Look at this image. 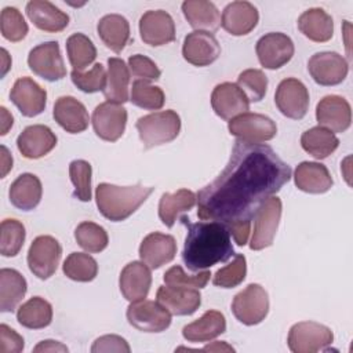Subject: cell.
Wrapping results in <instances>:
<instances>
[{
	"label": "cell",
	"mask_w": 353,
	"mask_h": 353,
	"mask_svg": "<svg viewBox=\"0 0 353 353\" xmlns=\"http://www.w3.org/2000/svg\"><path fill=\"white\" fill-rule=\"evenodd\" d=\"M291 176V167L269 145L237 139L223 171L197 192V216L223 225L252 219L259 204Z\"/></svg>",
	"instance_id": "1"
},
{
	"label": "cell",
	"mask_w": 353,
	"mask_h": 353,
	"mask_svg": "<svg viewBox=\"0 0 353 353\" xmlns=\"http://www.w3.org/2000/svg\"><path fill=\"white\" fill-rule=\"evenodd\" d=\"M181 223L186 228L182 261L190 272L208 269L219 262H226L234 255L228 228L216 221L190 222L185 215Z\"/></svg>",
	"instance_id": "2"
},
{
	"label": "cell",
	"mask_w": 353,
	"mask_h": 353,
	"mask_svg": "<svg viewBox=\"0 0 353 353\" xmlns=\"http://www.w3.org/2000/svg\"><path fill=\"white\" fill-rule=\"evenodd\" d=\"M153 190V186H143L142 183L134 186H116L102 182L95 190L97 207L106 219L121 222L132 215Z\"/></svg>",
	"instance_id": "3"
},
{
	"label": "cell",
	"mask_w": 353,
	"mask_h": 353,
	"mask_svg": "<svg viewBox=\"0 0 353 353\" xmlns=\"http://www.w3.org/2000/svg\"><path fill=\"white\" fill-rule=\"evenodd\" d=\"M145 149H152L174 141L181 131V117L172 109L142 116L135 124Z\"/></svg>",
	"instance_id": "4"
},
{
	"label": "cell",
	"mask_w": 353,
	"mask_h": 353,
	"mask_svg": "<svg viewBox=\"0 0 353 353\" xmlns=\"http://www.w3.org/2000/svg\"><path fill=\"white\" fill-rule=\"evenodd\" d=\"M281 200L277 196H270L259 204L254 212V232L250 248L259 251L273 244L276 232L281 218Z\"/></svg>",
	"instance_id": "5"
},
{
	"label": "cell",
	"mask_w": 353,
	"mask_h": 353,
	"mask_svg": "<svg viewBox=\"0 0 353 353\" xmlns=\"http://www.w3.org/2000/svg\"><path fill=\"white\" fill-rule=\"evenodd\" d=\"M232 312L234 317L245 325L262 323L269 313V295L266 290L255 283L248 284L243 291L234 295Z\"/></svg>",
	"instance_id": "6"
},
{
	"label": "cell",
	"mask_w": 353,
	"mask_h": 353,
	"mask_svg": "<svg viewBox=\"0 0 353 353\" xmlns=\"http://www.w3.org/2000/svg\"><path fill=\"white\" fill-rule=\"evenodd\" d=\"M334 342L331 328L316 321H299L290 328L287 343L294 353H316Z\"/></svg>",
	"instance_id": "7"
},
{
	"label": "cell",
	"mask_w": 353,
	"mask_h": 353,
	"mask_svg": "<svg viewBox=\"0 0 353 353\" xmlns=\"http://www.w3.org/2000/svg\"><path fill=\"white\" fill-rule=\"evenodd\" d=\"M62 247L52 236H37L28 251L29 270L40 280L50 279L59 265Z\"/></svg>",
	"instance_id": "8"
},
{
	"label": "cell",
	"mask_w": 353,
	"mask_h": 353,
	"mask_svg": "<svg viewBox=\"0 0 353 353\" xmlns=\"http://www.w3.org/2000/svg\"><path fill=\"white\" fill-rule=\"evenodd\" d=\"M228 130L230 135L248 143H262L273 139L277 134V125L270 117L250 112L229 120Z\"/></svg>",
	"instance_id": "9"
},
{
	"label": "cell",
	"mask_w": 353,
	"mask_h": 353,
	"mask_svg": "<svg viewBox=\"0 0 353 353\" xmlns=\"http://www.w3.org/2000/svg\"><path fill=\"white\" fill-rule=\"evenodd\" d=\"M125 316L128 323L142 332H163L171 324V313L157 301L131 302Z\"/></svg>",
	"instance_id": "10"
},
{
	"label": "cell",
	"mask_w": 353,
	"mask_h": 353,
	"mask_svg": "<svg viewBox=\"0 0 353 353\" xmlns=\"http://www.w3.org/2000/svg\"><path fill=\"white\" fill-rule=\"evenodd\" d=\"M29 69L47 81H58L66 76V68L57 41L36 46L28 55Z\"/></svg>",
	"instance_id": "11"
},
{
	"label": "cell",
	"mask_w": 353,
	"mask_h": 353,
	"mask_svg": "<svg viewBox=\"0 0 353 353\" xmlns=\"http://www.w3.org/2000/svg\"><path fill=\"white\" fill-rule=\"evenodd\" d=\"M274 103L285 117L301 120L309 109V91L301 80L295 77L284 79L277 85Z\"/></svg>",
	"instance_id": "12"
},
{
	"label": "cell",
	"mask_w": 353,
	"mask_h": 353,
	"mask_svg": "<svg viewBox=\"0 0 353 353\" xmlns=\"http://www.w3.org/2000/svg\"><path fill=\"white\" fill-rule=\"evenodd\" d=\"M307 70L312 79L320 85H338L349 72L346 59L334 51H323L313 54L307 61Z\"/></svg>",
	"instance_id": "13"
},
{
	"label": "cell",
	"mask_w": 353,
	"mask_h": 353,
	"mask_svg": "<svg viewBox=\"0 0 353 353\" xmlns=\"http://www.w3.org/2000/svg\"><path fill=\"white\" fill-rule=\"evenodd\" d=\"M259 63L270 70L288 63L294 55V43L290 36L280 32H270L262 36L255 46Z\"/></svg>",
	"instance_id": "14"
},
{
	"label": "cell",
	"mask_w": 353,
	"mask_h": 353,
	"mask_svg": "<svg viewBox=\"0 0 353 353\" xmlns=\"http://www.w3.org/2000/svg\"><path fill=\"white\" fill-rule=\"evenodd\" d=\"M91 123L97 137L108 142H116L124 134L127 109L119 103L102 102L94 109Z\"/></svg>",
	"instance_id": "15"
},
{
	"label": "cell",
	"mask_w": 353,
	"mask_h": 353,
	"mask_svg": "<svg viewBox=\"0 0 353 353\" xmlns=\"http://www.w3.org/2000/svg\"><path fill=\"white\" fill-rule=\"evenodd\" d=\"M139 34L148 46H165L175 40V22L164 10H149L139 19Z\"/></svg>",
	"instance_id": "16"
},
{
	"label": "cell",
	"mask_w": 353,
	"mask_h": 353,
	"mask_svg": "<svg viewBox=\"0 0 353 353\" xmlns=\"http://www.w3.org/2000/svg\"><path fill=\"white\" fill-rule=\"evenodd\" d=\"M182 55L193 66H208L221 55V46L212 33L194 30L185 37Z\"/></svg>",
	"instance_id": "17"
},
{
	"label": "cell",
	"mask_w": 353,
	"mask_h": 353,
	"mask_svg": "<svg viewBox=\"0 0 353 353\" xmlns=\"http://www.w3.org/2000/svg\"><path fill=\"white\" fill-rule=\"evenodd\" d=\"M211 106L216 116L223 120H232L250 110V101L237 84L225 81L212 90Z\"/></svg>",
	"instance_id": "18"
},
{
	"label": "cell",
	"mask_w": 353,
	"mask_h": 353,
	"mask_svg": "<svg viewBox=\"0 0 353 353\" xmlns=\"http://www.w3.org/2000/svg\"><path fill=\"white\" fill-rule=\"evenodd\" d=\"M316 120L331 132H345L352 124L349 102L339 95H325L316 106Z\"/></svg>",
	"instance_id": "19"
},
{
	"label": "cell",
	"mask_w": 353,
	"mask_h": 353,
	"mask_svg": "<svg viewBox=\"0 0 353 353\" xmlns=\"http://www.w3.org/2000/svg\"><path fill=\"white\" fill-rule=\"evenodd\" d=\"M10 99L25 117H34L46 109L47 92L33 79L21 77L14 83Z\"/></svg>",
	"instance_id": "20"
},
{
	"label": "cell",
	"mask_w": 353,
	"mask_h": 353,
	"mask_svg": "<svg viewBox=\"0 0 353 353\" xmlns=\"http://www.w3.org/2000/svg\"><path fill=\"white\" fill-rule=\"evenodd\" d=\"M156 301L174 316H190L201 305V295L197 288L160 285Z\"/></svg>",
	"instance_id": "21"
},
{
	"label": "cell",
	"mask_w": 353,
	"mask_h": 353,
	"mask_svg": "<svg viewBox=\"0 0 353 353\" xmlns=\"http://www.w3.org/2000/svg\"><path fill=\"white\" fill-rule=\"evenodd\" d=\"M152 285L150 268L142 261H132L127 263L119 279L121 295L128 302H138L148 296Z\"/></svg>",
	"instance_id": "22"
},
{
	"label": "cell",
	"mask_w": 353,
	"mask_h": 353,
	"mask_svg": "<svg viewBox=\"0 0 353 353\" xmlns=\"http://www.w3.org/2000/svg\"><path fill=\"white\" fill-rule=\"evenodd\" d=\"M57 145V135L50 127L33 124L26 127L17 138V148L26 159L36 160L50 153Z\"/></svg>",
	"instance_id": "23"
},
{
	"label": "cell",
	"mask_w": 353,
	"mask_h": 353,
	"mask_svg": "<svg viewBox=\"0 0 353 353\" xmlns=\"http://www.w3.org/2000/svg\"><path fill=\"white\" fill-rule=\"evenodd\" d=\"M176 254V243L171 234L149 233L139 245V258L150 269H159L171 262Z\"/></svg>",
	"instance_id": "24"
},
{
	"label": "cell",
	"mask_w": 353,
	"mask_h": 353,
	"mask_svg": "<svg viewBox=\"0 0 353 353\" xmlns=\"http://www.w3.org/2000/svg\"><path fill=\"white\" fill-rule=\"evenodd\" d=\"M259 14L250 1H232L222 12L221 25L232 36H244L258 25Z\"/></svg>",
	"instance_id": "25"
},
{
	"label": "cell",
	"mask_w": 353,
	"mask_h": 353,
	"mask_svg": "<svg viewBox=\"0 0 353 353\" xmlns=\"http://www.w3.org/2000/svg\"><path fill=\"white\" fill-rule=\"evenodd\" d=\"M54 120L70 134H79L87 130L90 116L85 106L74 97H59L54 103Z\"/></svg>",
	"instance_id": "26"
},
{
	"label": "cell",
	"mask_w": 353,
	"mask_h": 353,
	"mask_svg": "<svg viewBox=\"0 0 353 353\" xmlns=\"http://www.w3.org/2000/svg\"><path fill=\"white\" fill-rule=\"evenodd\" d=\"M295 186L312 194H321L331 189L334 181L328 168L316 161H302L296 165L294 172Z\"/></svg>",
	"instance_id": "27"
},
{
	"label": "cell",
	"mask_w": 353,
	"mask_h": 353,
	"mask_svg": "<svg viewBox=\"0 0 353 353\" xmlns=\"http://www.w3.org/2000/svg\"><path fill=\"white\" fill-rule=\"evenodd\" d=\"M26 15L40 30L55 33L69 25V15L47 0H32L26 4Z\"/></svg>",
	"instance_id": "28"
},
{
	"label": "cell",
	"mask_w": 353,
	"mask_h": 353,
	"mask_svg": "<svg viewBox=\"0 0 353 353\" xmlns=\"http://www.w3.org/2000/svg\"><path fill=\"white\" fill-rule=\"evenodd\" d=\"M226 331V319L218 310H207L200 319L186 324L182 335L188 342H208Z\"/></svg>",
	"instance_id": "29"
},
{
	"label": "cell",
	"mask_w": 353,
	"mask_h": 353,
	"mask_svg": "<svg viewBox=\"0 0 353 353\" xmlns=\"http://www.w3.org/2000/svg\"><path fill=\"white\" fill-rule=\"evenodd\" d=\"M43 194L40 179L30 172L21 174L10 186L8 197L11 204L22 211L34 210Z\"/></svg>",
	"instance_id": "30"
},
{
	"label": "cell",
	"mask_w": 353,
	"mask_h": 353,
	"mask_svg": "<svg viewBox=\"0 0 353 353\" xmlns=\"http://www.w3.org/2000/svg\"><path fill=\"white\" fill-rule=\"evenodd\" d=\"M182 12L189 25L196 30L215 32L221 26V12L216 6L207 0H186Z\"/></svg>",
	"instance_id": "31"
},
{
	"label": "cell",
	"mask_w": 353,
	"mask_h": 353,
	"mask_svg": "<svg viewBox=\"0 0 353 353\" xmlns=\"http://www.w3.org/2000/svg\"><path fill=\"white\" fill-rule=\"evenodd\" d=\"M299 32L314 43H325L334 34V21L323 8H309L298 18Z\"/></svg>",
	"instance_id": "32"
},
{
	"label": "cell",
	"mask_w": 353,
	"mask_h": 353,
	"mask_svg": "<svg viewBox=\"0 0 353 353\" xmlns=\"http://www.w3.org/2000/svg\"><path fill=\"white\" fill-rule=\"evenodd\" d=\"M128 83H130V69L125 62L120 58L108 59V73L106 84L103 88V95L108 102L125 103L128 98Z\"/></svg>",
	"instance_id": "33"
},
{
	"label": "cell",
	"mask_w": 353,
	"mask_h": 353,
	"mask_svg": "<svg viewBox=\"0 0 353 353\" xmlns=\"http://www.w3.org/2000/svg\"><path fill=\"white\" fill-rule=\"evenodd\" d=\"M97 32L103 44L116 54L121 52L130 40V23L119 14L102 17L97 25Z\"/></svg>",
	"instance_id": "34"
},
{
	"label": "cell",
	"mask_w": 353,
	"mask_h": 353,
	"mask_svg": "<svg viewBox=\"0 0 353 353\" xmlns=\"http://www.w3.org/2000/svg\"><path fill=\"white\" fill-rule=\"evenodd\" d=\"M28 291L25 277L15 269L3 268L0 270V310L14 312Z\"/></svg>",
	"instance_id": "35"
},
{
	"label": "cell",
	"mask_w": 353,
	"mask_h": 353,
	"mask_svg": "<svg viewBox=\"0 0 353 353\" xmlns=\"http://www.w3.org/2000/svg\"><path fill=\"white\" fill-rule=\"evenodd\" d=\"M197 196L189 189H179L175 193H163L159 201V218L167 226L172 228L182 212L194 207Z\"/></svg>",
	"instance_id": "36"
},
{
	"label": "cell",
	"mask_w": 353,
	"mask_h": 353,
	"mask_svg": "<svg viewBox=\"0 0 353 353\" xmlns=\"http://www.w3.org/2000/svg\"><path fill=\"white\" fill-rule=\"evenodd\" d=\"M301 146L306 153H309L314 159L323 160L338 149L339 139L330 130L317 125L306 130L302 134Z\"/></svg>",
	"instance_id": "37"
},
{
	"label": "cell",
	"mask_w": 353,
	"mask_h": 353,
	"mask_svg": "<svg viewBox=\"0 0 353 353\" xmlns=\"http://www.w3.org/2000/svg\"><path fill=\"white\" fill-rule=\"evenodd\" d=\"M17 320L25 328H46L52 320V306L41 296H32L18 307Z\"/></svg>",
	"instance_id": "38"
},
{
	"label": "cell",
	"mask_w": 353,
	"mask_h": 353,
	"mask_svg": "<svg viewBox=\"0 0 353 353\" xmlns=\"http://www.w3.org/2000/svg\"><path fill=\"white\" fill-rule=\"evenodd\" d=\"M66 52L73 70L83 72L97 58L94 43L83 33H73L66 40Z\"/></svg>",
	"instance_id": "39"
},
{
	"label": "cell",
	"mask_w": 353,
	"mask_h": 353,
	"mask_svg": "<svg viewBox=\"0 0 353 353\" xmlns=\"http://www.w3.org/2000/svg\"><path fill=\"white\" fill-rule=\"evenodd\" d=\"M63 274L74 281L88 283L92 281L98 274L97 261L84 252H72L62 265Z\"/></svg>",
	"instance_id": "40"
},
{
	"label": "cell",
	"mask_w": 353,
	"mask_h": 353,
	"mask_svg": "<svg viewBox=\"0 0 353 353\" xmlns=\"http://www.w3.org/2000/svg\"><path fill=\"white\" fill-rule=\"evenodd\" d=\"M74 239L77 244L87 252L97 254L108 247L109 237L106 230L95 222H81L74 229Z\"/></svg>",
	"instance_id": "41"
},
{
	"label": "cell",
	"mask_w": 353,
	"mask_h": 353,
	"mask_svg": "<svg viewBox=\"0 0 353 353\" xmlns=\"http://www.w3.org/2000/svg\"><path fill=\"white\" fill-rule=\"evenodd\" d=\"M26 237L25 226L18 219H4L0 225V254L15 256L19 254Z\"/></svg>",
	"instance_id": "42"
},
{
	"label": "cell",
	"mask_w": 353,
	"mask_h": 353,
	"mask_svg": "<svg viewBox=\"0 0 353 353\" xmlns=\"http://www.w3.org/2000/svg\"><path fill=\"white\" fill-rule=\"evenodd\" d=\"M130 101L132 105L145 110H159L163 108L165 97L160 87L149 84L145 80H135L132 83Z\"/></svg>",
	"instance_id": "43"
},
{
	"label": "cell",
	"mask_w": 353,
	"mask_h": 353,
	"mask_svg": "<svg viewBox=\"0 0 353 353\" xmlns=\"http://www.w3.org/2000/svg\"><path fill=\"white\" fill-rule=\"evenodd\" d=\"M247 274V261L243 254H234L230 263L216 270L212 277V284L221 288H234L240 285Z\"/></svg>",
	"instance_id": "44"
},
{
	"label": "cell",
	"mask_w": 353,
	"mask_h": 353,
	"mask_svg": "<svg viewBox=\"0 0 353 353\" xmlns=\"http://www.w3.org/2000/svg\"><path fill=\"white\" fill-rule=\"evenodd\" d=\"M237 85L241 88L250 102H259L266 94L268 77L259 69H245L239 74Z\"/></svg>",
	"instance_id": "45"
},
{
	"label": "cell",
	"mask_w": 353,
	"mask_h": 353,
	"mask_svg": "<svg viewBox=\"0 0 353 353\" xmlns=\"http://www.w3.org/2000/svg\"><path fill=\"white\" fill-rule=\"evenodd\" d=\"M0 29L6 40L18 43L28 34V23L15 7H6L0 15Z\"/></svg>",
	"instance_id": "46"
},
{
	"label": "cell",
	"mask_w": 353,
	"mask_h": 353,
	"mask_svg": "<svg viewBox=\"0 0 353 353\" xmlns=\"http://www.w3.org/2000/svg\"><path fill=\"white\" fill-rule=\"evenodd\" d=\"M91 164L85 160H73L69 164V176L74 186L73 196L80 201L91 200Z\"/></svg>",
	"instance_id": "47"
},
{
	"label": "cell",
	"mask_w": 353,
	"mask_h": 353,
	"mask_svg": "<svg viewBox=\"0 0 353 353\" xmlns=\"http://www.w3.org/2000/svg\"><path fill=\"white\" fill-rule=\"evenodd\" d=\"M70 79L73 84L83 92H98L103 91L106 84V72L102 63H95L88 72L72 70Z\"/></svg>",
	"instance_id": "48"
},
{
	"label": "cell",
	"mask_w": 353,
	"mask_h": 353,
	"mask_svg": "<svg viewBox=\"0 0 353 353\" xmlns=\"http://www.w3.org/2000/svg\"><path fill=\"white\" fill-rule=\"evenodd\" d=\"M210 277H211V273L208 270L199 272L197 274H188L183 272V269L179 265H175L164 273L163 280L168 285H178V287L200 290L207 285V283L210 281Z\"/></svg>",
	"instance_id": "49"
},
{
	"label": "cell",
	"mask_w": 353,
	"mask_h": 353,
	"mask_svg": "<svg viewBox=\"0 0 353 353\" xmlns=\"http://www.w3.org/2000/svg\"><path fill=\"white\" fill-rule=\"evenodd\" d=\"M128 69L131 70L132 76L137 77V80L153 81L159 80L161 76L157 65L150 58L142 54H135L128 58Z\"/></svg>",
	"instance_id": "50"
},
{
	"label": "cell",
	"mask_w": 353,
	"mask_h": 353,
	"mask_svg": "<svg viewBox=\"0 0 353 353\" xmlns=\"http://www.w3.org/2000/svg\"><path fill=\"white\" fill-rule=\"evenodd\" d=\"M91 352L92 353H102V352L130 353L131 347L124 338L110 334V335H103V336L97 338L91 346Z\"/></svg>",
	"instance_id": "51"
},
{
	"label": "cell",
	"mask_w": 353,
	"mask_h": 353,
	"mask_svg": "<svg viewBox=\"0 0 353 353\" xmlns=\"http://www.w3.org/2000/svg\"><path fill=\"white\" fill-rule=\"evenodd\" d=\"M23 338L7 324L0 325V353H19L23 350Z\"/></svg>",
	"instance_id": "52"
},
{
	"label": "cell",
	"mask_w": 353,
	"mask_h": 353,
	"mask_svg": "<svg viewBox=\"0 0 353 353\" xmlns=\"http://www.w3.org/2000/svg\"><path fill=\"white\" fill-rule=\"evenodd\" d=\"M237 245H245L251 232V219H239L225 225Z\"/></svg>",
	"instance_id": "53"
},
{
	"label": "cell",
	"mask_w": 353,
	"mask_h": 353,
	"mask_svg": "<svg viewBox=\"0 0 353 353\" xmlns=\"http://www.w3.org/2000/svg\"><path fill=\"white\" fill-rule=\"evenodd\" d=\"M33 352L34 353H39V352H41V353H46V352H68V347L63 345V343H61V342H58V341H52V339H47V341H41V342H39L34 347H33Z\"/></svg>",
	"instance_id": "54"
},
{
	"label": "cell",
	"mask_w": 353,
	"mask_h": 353,
	"mask_svg": "<svg viewBox=\"0 0 353 353\" xmlns=\"http://www.w3.org/2000/svg\"><path fill=\"white\" fill-rule=\"evenodd\" d=\"M193 350H196V352H234V347H232L230 345H228L223 341H221V342L216 341V342H212V343L204 346L200 350L199 349H193Z\"/></svg>",
	"instance_id": "55"
},
{
	"label": "cell",
	"mask_w": 353,
	"mask_h": 353,
	"mask_svg": "<svg viewBox=\"0 0 353 353\" xmlns=\"http://www.w3.org/2000/svg\"><path fill=\"white\" fill-rule=\"evenodd\" d=\"M0 149H1V178H4L8 174V171L12 168V157L4 145H1Z\"/></svg>",
	"instance_id": "56"
},
{
	"label": "cell",
	"mask_w": 353,
	"mask_h": 353,
	"mask_svg": "<svg viewBox=\"0 0 353 353\" xmlns=\"http://www.w3.org/2000/svg\"><path fill=\"white\" fill-rule=\"evenodd\" d=\"M1 110V135H6L8 132V130L12 127V116L8 113V110L1 106L0 108Z\"/></svg>",
	"instance_id": "57"
},
{
	"label": "cell",
	"mask_w": 353,
	"mask_h": 353,
	"mask_svg": "<svg viewBox=\"0 0 353 353\" xmlns=\"http://www.w3.org/2000/svg\"><path fill=\"white\" fill-rule=\"evenodd\" d=\"M1 54H3V70H1V76H4V74L7 73V70L10 69V66H11V61H10V57H8L7 50L1 48Z\"/></svg>",
	"instance_id": "58"
}]
</instances>
